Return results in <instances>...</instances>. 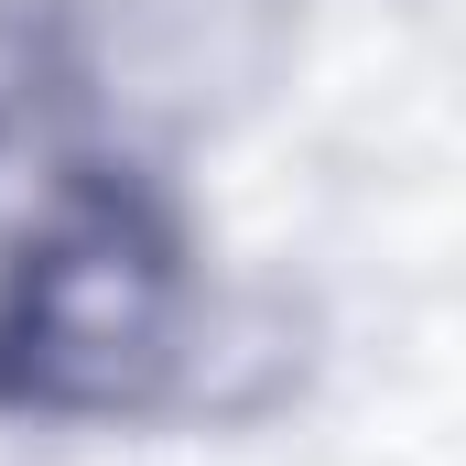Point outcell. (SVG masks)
Returning a JSON list of instances; mask_svg holds the SVG:
<instances>
[{
    "instance_id": "cell-1",
    "label": "cell",
    "mask_w": 466,
    "mask_h": 466,
    "mask_svg": "<svg viewBox=\"0 0 466 466\" xmlns=\"http://www.w3.org/2000/svg\"><path fill=\"white\" fill-rule=\"evenodd\" d=\"M185 358V238L141 185H76L0 282V401L11 412H130Z\"/></svg>"
}]
</instances>
